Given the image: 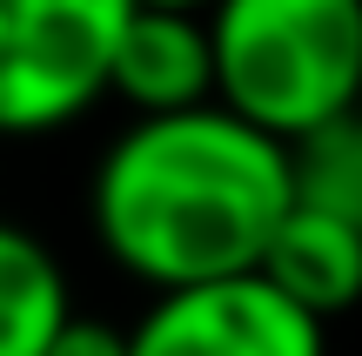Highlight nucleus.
<instances>
[{
  "mask_svg": "<svg viewBox=\"0 0 362 356\" xmlns=\"http://www.w3.org/2000/svg\"><path fill=\"white\" fill-rule=\"evenodd\" d=\"M107 94L128 101L134 121L208 108L215 101V40H208V13L134 7L128 34H121V47H115Z\"/></svg>",
  "mask_w": 362,
  "mask_h": 356,
  "instance_id": "39448f33",
  "label": "nucleus"
},
{
  "mask_svg": "<svg viewBox=\"0 0 362 356\" xmlns=\"http://www.w3.org/2000/svg\"><path fill=\"white\" fill-rule=\"evenodd\" d=\"M322 330L329 323L296 309L275 282L228 276L155 296L128 330V356H329Z\"/></svg>",
  "mask_w": 362,
  "mask_h": 356,
  "instance_id": "20e7f679",
  "label": "nucleus"
},
{
  "mask_svg": "<svg viewBox=\"0 0 362 356\" xmlns=\"http://www.w3.org/2000/svg\"><path fill=\"white\" fill-rule=\"evenodd\" d=\"M47 356H128V330H115V323H94V316H74L61 336H54Z\"/></svg>",
  "mask_w": 362,
  "mask_h": 356,
  "instance_id": "1a4fd4ad",
  "label": "nucleus"
},
{
  "mask_svg": "<svg viewBox=\"0 0 362 356\" xmlns=\"http://www.w3.org/2000/svg\"><path fill=\"white\" fill-rule=\"evenodd\" d=\"M255 276L275 282V289L296 309H309L315 323H329V316H342V309L362 303V229L336 222V215H322V209L288 202V215L275 222Z\"/></svg>",
  "mask_w": 362,
  "mask_h": 356,
  "instance_id": "423d86ee",
  "label": "nucleus"
},
{
  "mask_svg": "<svg viewBox=\"0 0 362 356\" xmlns=\"http://www.w3.org/2000/svg\"><path fill=\"white\" fill-rule=\"evenodd\" d=\"M208 40L215 101L282 148L362 101V0H221Z\"/></svg>",
  "mask_w": 362,
  "mask_h": 356,
  "instance_id": "f03ea898",
  "label": "nucleus"
},
{
  "mask_svg": "<svg viewBox=\"0 0 362 356\" xmlns=\"http://www.w3.org/2000/svg\"><path fill=\"white\" fill-rule=\"evenodd\" d=\"M356 108H362V101H356Z\"/></svg>",
  "mask_w": 362,
  "mask_h": 356,
  "instance_id": "9b49d317",
  "label": "nucleus"
},
{
  "mask_svg": "<svg viewBox=\"0 0 362 356\" xmlns=\"http://www.w3.org/2000/svg\"><path fill=\"white\" fill-rule=\"evenodd\" d=\"M74 323L54 249L21 222H0V356H47Z\"/></svg>",
  "mask_w": 362,
  "mask_h": 356,
  "instance_id": "0eeeda50",
  "label": "nucleus"
},
{
  "mask_svg": "<svg viewBox=\"0 0 362 356\" xmlns=\"http://www.w3.org/2000/svg\"><path fill=\"white\" fill-rule=\"evenodd\" d=\"M288 182H296L302 209H322L336 222L362 229V108L288 142Z\"/></svg>",
  "mask_w": 362,
  "mask_h": 356,
  "instance_id": "6e6552de",
  "label": "nucleus"
},
{
  "mask_svg": "<svg viewBox=\"0 0 362 356\" xmlns=\"http://www.w3.org/2000/svg\"><path fill=\"white\" fill-rule=\"evenodd\" d=\"M134 0H0V134H54L107 94Z\"/></svg>",
  "mask_w": 362,
  "mask_h": 356,
  "instance_id": "7ed1b4c3",
  "label": "nucleus"
},
{
  "mask_svg": "<svg viewBox=\"0 0 362 356\" xmlns=\"http://www.w3.org/2000/svg\"><path fill=\"white\" fill-rule=\"evenodd\" d=\"M134 7H175V13H215L221 0H134Z\"/></svg>",
  "mask_w": 362,
  "mask_h": 356,
  "instance_id": "9d476101",
  "label": "nucleus"
},
{
  "mask_svg": "<svg viewBox=\"0 0 362 356\" xmlns=\"http://www.w3.org/2000/svg\"><path fill=\"white\" fill-rule=\"evenodd\" d=\"M296 202L288 148L221 101L134 121L94 168V242L155 296L255 276Z\"/></svg>",
  "mask_w": 362,
  "mask_h": 356,
  "instance_id": "f257e3e1",
  "label": "nucleus"
}]
</instances>
